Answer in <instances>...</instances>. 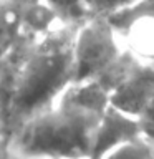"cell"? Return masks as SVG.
Listing matches in <instances>:
<instances>
[{
	"label": "cell",
	"mask_w": 154,
	"mask_h": 159,
	"mask_svg": "<svg viewBox=\"0 0 154 159\" xmlns=\"http://www.w3.org/2000/svg\"><path fill=\"white\" fill-rule=\"evenodd\" d=\"M78 27L57 25L30 47L3 126L5 138L23 121L52 108L73 81V43Z\"/></svg>",
	"instance_id": "cell-1"
},
{
	"label": "cell",
	"mask_w": 154,
	"mask_h": 159,
	"mask_svg": "<svg viewBox=\"0 0 154 159\" xmlns=\"http://www.w3.org/2000/svg\"><path fill=\"white\" fill-rule=\"evenodd\" d=\"M101 114L57 101L7 136L10 157L89 159Z\"/></svg>",
	"instance_id": "cell-2"
},
{
	"label": "cell",
	"mask_w": 154,
	"mask_h": 159,
	"mask_svg": "<svg viewBox=\"0 0 154 159\" xmlns=\"http://www.w3.org/2000/svg\"><path fill=\"white\" fill-rule=\"evenodd\" d=\"M124 45L106 15H93L79 25L73 43V81L96 78L114 61Z\"/></svg>",
	"instance_id": "cell-3"
},
{
	"label": "cell",
	"mask_w": 154,
	"mask_h": 159,
	"mask_svg": "<svg viewBox=\"0 0 154 159\" xmlns=\"http://www.w3.org/2000/svg\"><path fill=\"white\" fill-rule=\"evenodd\" d=\"M141 134L138 116H133L113 104L103 111L94 131L89 159H108L116 148Z\"/></svg>",
	"instance_id": "cell-4"
},
{
	"label": "cell",
	"mask_w": 154,
	"mask_h": 159,
	"mask_svg": "<svg viewBox=\"0 0 154 159\" xmlns=\"http://www.w3.org/2000/svg\"><path fill=\"white\" fill-rule=\"evenodd\" d=\"M154 94V63L139 61L109 96V104L139 116Z\"/></svg>",
	"instance_id": "cell-5"
},
{
	"label": "cell",
	"mask_w": 154,
	"mask_h": 159,
	"mask_svg": "<svg viewBox=\"0 0 154 159\" xmlns=\"http://www.w3.org/2000/svg\"><path fill=\"white\" fill-rule=\"evenodd\" d=\"M35 38H37V35L23 32L17 42L12 45V48L0 58V129H2V133L15 96L20 70H22L25 57H27Z\"/></svg>",
	"instance_id": "cell-6"
},
{
	"label": "cell",
	"mask_w": 154,
	"mask_h": 159,
	"mask_svg": "<svg viewBox=\"0 0 154 159\" xmlns=\"http://www.w3.org/2000/svg\"><path fill=\"white\" fill-rule=\"evenodd\" d=\"M58 101L103 114V111L109 106V94L98 81L84 80V81H71L60 94Z\"/></svg>",
	"instance_id": "cell-7"
},
{
	"label": "cell",
	"mask_w": 154,
	"mask_h": 159,
	"mask_svg": "<svg viewBox=\"0 0 154 159\" xmlns=\"http://www.w3.org/2000/svg\"><path fill=\"white\" fill-rule=\"evenodd\" d=\"M28 0H0V58L23 33V12Z\"/></svg>",
	"instance_id": "cell-8"
},
{
	"label": "cell",
	"mask_w": 154,
	"mask_h": 159,
	"mask_svg": "<svg viewBox=\"0 0 154 159\" xmlns=\"http://www.w3.org/2000/svg\"><path fill=\"white\" fill-rule=\"evenodd\" d=\"M60 25L57 15L50 8V5L45 0H28L23 12V32L40 35L50 32Z\"/></svg>",
	"instance_id": "cell-9"
},
{
	"label": "cell",
	"mask_w": 154,
	"mask_h": 159,
	"mask_svg": "<svg viewBox=\"0 0 154 159\" xmlns=\"http://www.w3.org/2000/svg\"><path fill=\"white\" fill-rule=\"evenodd\" d=\"M109 23L121 35L128 27L139 20H154V0H134L133 3L106 15Z\"/></svg>",
	"instance_id": "cell-10"
},
{
	"label": "cell",
	"mask_w": 154,
	"mask_h": 159,
	"mask_svg": "<svg viewBox=\"0 0 154 159\" xmlns=\"http://www.w3.org/2000/svg\"><path fill=\"white\" fill-rule=\"evenodd\" d=\"M45 2L50 5L61 25L79 27L89 17H93L88 10L86 0H45Z\"/></svg>",
	"instance_id": "cell-11"
},
{
	"label": "cell",
	"mask_w": 154,
	"mask_h": 159,
	"mask_svg": "<svg viewBox=\"0 0 154 159\" xmlns=\"http://www.w3.org/2000/svg\"><path fill=\"white\" fill-rule=\"evenodd\" d=\"M108 159H154V143L141 133L116 148Z\"/></svg>",
	"instance_id": "cell-12"
},
{
	"label": "cell",
	"mask_w": 154,
	"mask_h": 159,
	"mask_svg": "<svg viewBox=\"0 0 154 159\" xmlns=\"http://www.w3.org/2000/svg\"><path fill=\"white\" fill-rule=\"evenodd\" d=\"M133 2L134 0H86V5L91 15H109Z\"/></svg>",
	"instance_id": "cell-13"
},
{
	"label": "cell",
	"mask_w": 154,
	"mask_h": 159,
	"mask_svg": "<svg viewBox=\"0 0 154 159\" xmlns=\"http://www.w3.org/2000/svg\"><path fill=\"white\" fill-rule=\"evenodd\" d=\"M138 119H139L141 133L147 139H151V141L154 143V94L151 96V99L147 101L146 106H144V109L141 111V114L138 116Z\"/></svg>",
	"instance_id": "cell-14"
},
{
	"label": "cell",
	"mask_w": 154,
	"mask_h": 159,
	"mask_svg": "<svg viewBox=\"0 0 154 159\" xmlns=\"http://www.w3.org/2000/svg\"><path fill=\"white\" fill-rule=\"evenodd\" d=\"M2 157H10V154H8V148H7V138L0 131V159Z\"/></svg>",
	"instance_id": "cell-15"
},
{
	"label": "cell",
	"mask_w": 154,
	"mask_h": 159,
	"mask_svg": "<svg viewBox=\"0 0 154 159\" xmlns=\"http://www.w3.org/2000/svg\"><path fill=\"white\" fill-rule=\"evenodd\" d=\"M0 131H2V129H0Z\"/></svg>",
	"instance_id": "cell-16"
}]
</instances>
